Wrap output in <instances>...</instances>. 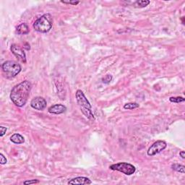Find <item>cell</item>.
Segmentation results:
<instances>
[{
  "label": "cell",
  "mask_w": 185,
  "mask_h": 185,
  "mask_svg": "<svg viewBox=\"0 0 185 185\" xmlns=\"http://www.w3.org/2000/svg\"><path fill=\"white\" fill-rule=\"evenodd\" d=\"M32 89V85L28 80H24L17 84L12 89L10 99L17 107H23L28 101V97Z\"/></svg>",
  "instance_id": "1"
},
{
  "label": "cell",
  "mask_w": 185,
  "mask_h": 185,
  "mask_svg": "<svg viewBox=\"0 0 185 185\" xmlns=\"http://www.w3.org/2000/svg\"><path fill=\"white\" fill-rule=\"evenodd\" d=\"M75 97H76L77 102L79 104L80 109H81L82 113L90 120H92V121L95 120L94 115L91 111L92 106H91V104L88 101V100L86 99L83 92L81 90H77L76 93H75Z\"/></svg>",
  "instance_id": "2"
},
{
  "label": "cell",
  "mask_w": 185,
  "mask_h": 185,
  "mask_svg": "<svg viewBox=\"0 0 185 185\" xmlns=\"http://www.w3.org/2000/svg\"><path fill=\"white\" fill-rule=\"evenodd\" d=\"M53 18L50 14H44L37 19L33 23V28L37 32L41 33H48L52 28Z\"/></svg>",
  "instance_id": "3"
},
{
  "label": "cell",
  "mask_w": 185,
  "mask_h": 185,
  "mask_svg": "<svg viewBox=\"0 0 185 185\" xmlns=\"http://www.w3.org/2000/svg\"><path fill=\"white\" fill-rule=\"evenodd\" d=\"M2 70L7 78H13L21 72V64L15 61H6L2 64Z\"/></svg>",
  "instance_id": "4"
},
{
  "label": "cell",
  "mask_w": 185,
  "mask_h": 185,
  "mask_svg": "<svg viewBox=\"0 0 185 185\" xmlns=\"http://www.w3.org/2000/svg\"><path fill=\"white\" fill-rule=\"evenodd\" d=\"M109 169L113 171H118L119 172L124 173L125 175H132L136 171V168L133 165L128 163L121 162L118 164H112L109 166Z\"/></svg>",
  "instance_id": "5"
},
{
  "label": "cell",
  "mask_w": 185,
  "mask_h": 185,
  "mask_svg": "<svg viewBox=\"0 0 185 185\" xmlns=\"http://www.w3.org/2000/svg\"><path fill=\"white\" fill-rule=\"evenodd\" d=\"M166 147L167 144L166 142L164 141V140H158L149 148L147 153L150 156H153V155H155L161 152Z\"/></svg>",
  "instance_id": "6"
},
{
  "label": "cell",
  "mask_w": 185,
  "mask_h": 185,
  "mask_svg": "<svg viewBox=\"0 0 185 185\" xmlns=\"http://www.w3.org/2000/svg\"><path fill=\"white\" fill-rule=\"evenodd\" d=\"M46 101L43 97H35L32 99L30 102V106L33 109L38 111H43L46 107Z\"/></svg>",
  "instance_id": "7"
},
{
  "label": "cell",
  "mask_w": 185,
  "mask_h": 185,
  "mask_svg": "<svg viewBox=\"0 0 185 185\" xmlns=\"http://www.w3.org/2000/svg\"><path fill=\"white\" fill-rule=\"evenodd\" d=\"M11 52H12V53L15 57L18 58L21 62H23V63H25L26 55L23 49L20 47L19 46L16 45V44H12V45L11 46Z\"/></svg>",
  "instance_id": "8"
},
{
  "label": "cell",
  "mask_w": 185,
  "mask_h": 185,
  "mask_svg": "<svg viewBox=\"0 0 185 185\" xmlns=\"http://www.w3.org/2000/svg\"><path fill=\"white\" fill-rule=\"evenodd\" d=\"M66 110L67 107L62 104H55V105L50 106L48 109L49 112L53 113V114H61V113L65 112Z\"/></svg>",
  "instance_id": "9"
},
{
  "label": "cell",
  "mask_w": 185,
  "mask_h": 185,
  "mask_svg": "<svg viewBox=\"0 0 185 185\" xmlns=\"http://www.w3.org/2000/svg\"><path fill=\"white\" fill-rule=\"evenodd\" d=\"M92 182L88 178L84 177H78L70 180L68 182V184H90Z\"/></svg>",
  "instance_id": "10"
},
{
  "label": "cell",
  "mask_w": 185,
  "mask_h": 185,
  "mask_svg": "<svg viewBox=\"0 0 185 185\" xmlns=\"http://www.w3.org/2000/svg\"><path fill=\"white\" fill-rule=\"evenodd\" d=\"M10 140L12 141L13 143L15 144H23L25 142V139L21 135H20L18 133H15L14 135H12L10 137Z\"/></svg>",
  "instance_id": "11"
},
{
  "label": "cell",
  "mask_w": 185,
  "mask_h": 185,
  "mask_svg": "<svg viewBox=\"0 0 185 185\" xmlns=\"http://www.w3.org/2000/svg\"><path fill=\"white\" fill-rule=\"evenodd\" d=\"M16 31L19 35H26L29 33V28L26 23H21L16 28Z\"/></svg>",
  "instance_id": "12"
},
{
  "label": "cell",
  "mask_w": 185,
  "mask_h": 185,
  "mask_svg": "<svg viewBox=\"0 0 185 185\" xmlns=\"http://www.w3.org/2000/svg\"><path fill=\"white\" fill-rule=\"evenodd\" d=\"M150 3V1L148 0H140V1H137L135 2L134 4V7H139V8H142V7H146Z\"/></svg>",
  "instance_id": "13"
},
{
  "label": "cell",
  "mask_w": 185,
  "mask_h": 185,
  "mask_svg": "<svg viewBox=\"0 0 185 185\" xmlns=\"http://www.w3.org/2000/svg\"><path fill=\"white\" fill-rule=\"evenodd\" d=\"M171 168H172L173 170L177 171V172L184 173L185 167H184V166H183V165L174 164H173L172 166H171Z\"/></svg>",
  "instance_id": "14"
},
{
  "label": "cell",
  "mask_w": 185,
  "mask_h": 185,
  "mask_svg": "<svg viewBox=\"0 0 185 185\" xmlns=\"http://www.w3.org/2000/svg\"><path fill=\"white\" fill-rule=\"evenodd\" d=\"M139 106L140 105L137 103H129V104H126L124 106V109H128V110H132V109L138 108Z\"/></svg>",
  "instance_id": "15"
},
{
  "label": "cell",
  "mask_w": 185,
  "mask_h": 185,
  "mask_svg": "<svg viewBox=\"0 0 185 185\" xmlns=\"http://www.w3.org/2000/svg\"><path fill=\"white\" fill-rule=\"evenodd\" d=\"M169 101L172 103H177V104H179L182 103V102L184 101V99L183 97H180V96H177V97H171L169 99Z\"/></svg>",
  "instance_id": "16"
},
{
  "label": "cell",
  "mask_w": 185,
  "mask_h": 185,
  "mask_svg": "<svg viewBox=\"0 0 185 185\" xmlns=\"http://www.w3.org/2000/svg\"><path fill=\"white\" fill-rule=\"evenodd\" d=\"M112 78L113 77L111 75H106L105 77L102 78V82L105 84H109L110 83V82L112 80Z\"/></svg>",
  "instance_id": "17"
},
{
  "label": "cell",
  "mask_w": 185,
  "mask_h": 185,
  "mask_svg": "<svg viewBox=\"0 0 185 185\" xmlns=\"http://www.w3.org/2000/svg\"><path fill=\"white\" fill-rule=\"evenodd\" d=\"M7 160L4 157V155L2 154V153H1V154H0V164L2 165H4L7 164Z\"/></svg>",
  "instance_id": "18"
},
{
  "label": "cell",
  "mask_w": 185,
  "mask_h": 185,
  "mask_svg": "<svg viewBox=\"0 0 185 185\" xmlns=\"http://www.w3.org/2000/svg\"><path fill=\"white\" fill-rule=\"evenodd\" d=\"M39 181L38 179H33V180H29V181H25L24 182V184H37L39 183Z\"/></svg>",
  "instance_id": "19"
},
{
  "label": "cell",
  "mask_w": 185,
  "mask_h": 185,
  "mask_svg": "<svg viewBox=\"0 0 185 185\" xmlns=\"http://www.w3.org/2000/svg\"><path fill=\"white\" fill-rule=\"evenodd\" d=\"M61 2L64 4H72V5H76V4L80 3L79 1H61Z\"/></svg>",
  "instance_id": "20"
},
{
  "label": "cell",
  "mask_w": 185,
  "mask_h": 185,
  "mask_svg": "<svg viewBox=\"0 0 185 185\" xmlns=\"http://www.w3.org/2000/svg\"><path fill=\"white\" fill-rule=\"evenodd\" d=\"M0 130H1V132H0V136L2 137V136H4V134L6 133L7 130V127H0Z\"/></svg>",
  "instance_id": "21"
},
{
  "label": "cell",
  "mask_w": 185,
  "mask_h": 185,
  "mask_svg": "<svg viewBox=\"0 0 185 185\" xmlns=\"http://www.w3.org/2000/svg\"><path fill=\"white\" fill-rule=\"evenodd\" d=\"M179 155H180V156L182 158V159H184V158H185V152L184 150L181 151V152L179 153Z\"/></svg>",
  "instance_id": "22"
}]
</instances>
